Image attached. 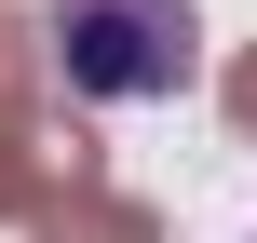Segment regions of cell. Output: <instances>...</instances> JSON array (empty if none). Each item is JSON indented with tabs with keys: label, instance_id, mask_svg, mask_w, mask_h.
I'll list each match as a JSON object with an SVG mask.
<instances>
[{
	"label": "cell",
	"instance_id": "1",
	"mask_svg": "<svg viewBox=\"0 0 257 243\" xmlns=\"http://www.w3.org/2000/svg\"><path fill=\"white\" fill-rule=\"evenodd\" d=\"M41 54L68 68V95H95V108H136V95H176L203 41H190V0H68Z\"/></svg>",
	"mask_w": 257,
	"mask_h": 243
},
{
	"label": "cell",
	"instance_id": "2",
	"mask_svg": "<svg viewBox=\"0 0 257 243\" xmlns=\"http://www.w3.org/2000/svg\"><path fill=\"white\" fill-rule=\"evenodd\" d=\"M27 243H163V230H149V203H122V189H54V203L27 216Z\"/></svg>",
	"mask_w": 257,
	"mask_h": 243
},
{
	"label": "cell",
	"instance_id": "3",
	"mask_svg": "<svg viewBox=\"0 0 257 243\" xmlns=\"http://www.w3.org/2000/svg\"><path fill=\"white\" fill-rule=\"evenodd\" d=\"M0 122H41V27L0 0Z\"/></svg>",
	"mask_w": 257,
	"mask_h": 243
},
{
	"label": "cell",
	"instance_id": "4",
	"mask_svg": "<svg viewBox=\"0 0 257 243\" xmlns=\"http://www.w3.org/2000/svg\"><path fill=\"white\" fill-rule=\"evenodd\" d=\"M230 122H244V135H257V54H244V68H230Z\"/></svg>",
	"mask_w": 257,
	"mask_h": 243
}]
</instances>
